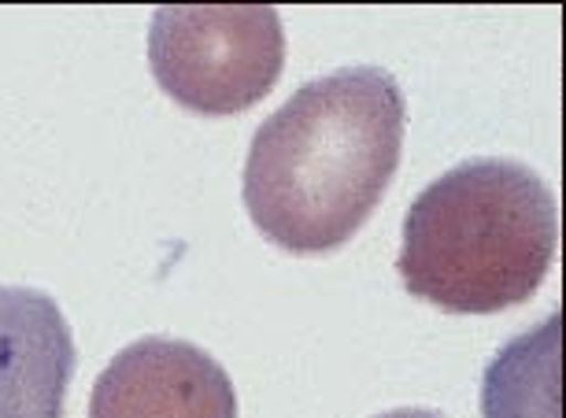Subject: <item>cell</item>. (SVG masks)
<instances>
[{
  "instance_id": "6da1fadb",
  "label": "cell",
  "mask_w": 566,
  "mask_h": 418,
  "mask_svg": "<svg viewBox=\"0 0 566 418\" xmlns=\"http://www.w3.org/2000/svg\"><path fill=\"white\" fill-rule=\"evenodd\" d=\"M408 101L386 67H337L301 85L252 134L244 208L285 252H334L356 238L397 178Z\"/></svg>"
},
{
  "instance_id": "7a4b0ae2",
  "label": "cell",
  "mask_w": 566,
  "mask_h": 418,
  "mask_svg": "<svg viewBox=\"0 0 566 418\" xmlns=\"http://www.w3.org/2000/svg\"><path fill=\"white\" fill-rule=\"evenodd\" d=\"M559 244L555 192L515 159H467L433 178L403 219L397 271L411 296L493 315L544 285Z\"/></svg>"
},
{
  "instance_id": "3957f363",
  "label": "cell",
  "mask_w": 566,
  "mask_h": 418,
  "mask_svg": "<svg viewBox=\"0 0 566 418\" xmlns=\"http://www.w3.org/2000/svg\"><path fill=\"white\" fill-rule=\"evenodd\" d=\"M148 67L181 108L249 112L282 79V15L266 4H164L148 27Z\"/></svg>"
},
{
  "instance_id": "277c9868",
  "label": "cell",
  "mask_w": 566,
  "mask_h": 418,
  "mask_svg": "<svg viewBox=\"0 0 566 418\" xmlns=\"http://www.w3.org/2000/svg\"><path fill=\"white\" fill-rule=\"evenodd\" d=\"M90 418H238V389L193 341L142 337L101 370Z\"/></svg>"
},
{
  "instance_id": "5b68a950",
  "label": "cell",
  "mask_w": 566,
  "mask_h": 418,
  "mask_svg": "<svg viewBox=\"0 0 566 418\" xmlns=\"http://www.w3.org/2000/svg\"><path fill=\"white\" fill-rule=\"evenodd\" d=\"M74 367L78 352L56 300L0 285V418H63Z\"/></svg>"
},
{
  "instance_id": "8992f818",
  "label": "cell",
  "mask_w": 566,
  "mask_h": 418,
  "mask_svg": "<svg viewBox=\"0 0 566 418\" xmlns=\"http://www.w3.org/2000/svg\"><path fill=\"white\" fill-rule=\"evenodd\" d=\"M555 359H559V315L537 334H526L500 352L485 374L489 418H555Z\"/></svg>"
},
{
  "instance_id": "52a82bcc",
  "label": "cell",
  "mask_w": 566,
  "mask_h": 418,
  "mask_svg": "<svg viewBox=\"0 0 566 418\" xmlns=\"http://www.w3.org/2000/svg\"><path fill=\"white\" fill-rule=\"evenodd\" d=\"M378 418H444V415L426 411V407H397V411H386V415H378Z\"/></svg>"
}]
</instances>
